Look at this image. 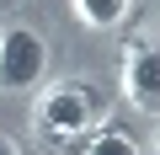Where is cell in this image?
I'll return each instance as SVG.
<instances>
[{"label": "cell", "mask_w": 160, "mask_h": 155, "mask_svg": "<svg viewBox=\"0 0 160 155\" xmlns=\"http://www.w3.org/2000/svg\"><path fill=\"white\" fill-rule=\"evenodd\" d=\"M48 75V43L32 27H6L0 32V91H32Z\"/></svg>", "instance_id": "2"}, {"label": "cell", "mask_w": 160, "mask_h": 155, "mask_svg": "<svg viewBox=\"0 0 160 155\" xmlns=\"http://www.w3.org/2000/svg\"><path fill=\"white\" fill-rule=\"evenodd\" d=\"M123 91H128L133 107L155 112V102H160V59H155V43H133L128 48V59H123Z\"/></svg>", "instance_id": "3"}, {"label": "cell", "mask_w": 160, "mask_h": 155, "mask_svg": "<svg viewBox=\"0 0 160 155\" xmlns=\"http://www.w3.org/2000/svg\"><path fill=\"white\" fill-rule=\"evenodd\" d=\"M0 155H22V150H16V139H11V134H0Z\"/></svg>", "instance_id": "6"}, {"label": "cell", "mask_w": 160, "mask_h": 155, "mask_svg": "<svg viewBox=\"0 0 160 155\" xmlns=\"http://www.w3.org/2000/svg\"><path fill=\"white\" fill-rule=\"evenodd\" d=\"M86 155H139V144H133V134H118V128H102V134H91Z\"/></svg>", "instance_id": "5"}, {"label": "cell", "mask_w": 160, "mask_h": 155, "mask_svg": "<svg viewBox=\"0 0 160 155\" xmlns=\"http://www.w3.org/2000/svg\"><path fill=\"white\" fill-rule=\"evenodd\" d=\"M128 6H133V0H75V16L80 22H86V27H118L123 16H128Z\"/></svg>", "instance_id": "4"}, {"label": "cell", "mask_w": 160, "mask_h": 155, "mask_svg": "<svg viewBox=\"0 0 160 155\" xmlns=\"http://www.w3.org/2000/svg\"><path fill=\"white\" fill-rule=\"evenodd\" d=\"M96 118H102V102L86 80H64L38 102V134L48 139H80L86 128H96Z\"/></svg>", "instance_id": "1"}]
</instances>
